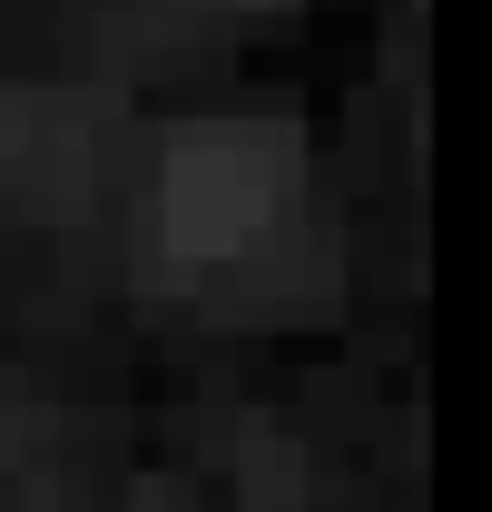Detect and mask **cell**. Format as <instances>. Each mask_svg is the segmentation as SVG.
I'll return each mask as SVG.
<instances>
[{
	"label": "cell",
	"mask_w": 492,
	"mask_h": 512,
	"mask_svg": "<svg viewBox=\"0 0 492 512\" xmlns=\"http://www.w3.org/2000/svg\"><path fill=\"white\" fill-rule=\"evenodd\" d=\"M296 197V128L276 119H197L158 178V237L178 266L246 256Z\"/></svg>",
	"instance_id": "obj_1"
},
{
	"label": "cell",
	"mask_w": 492,
	"mask_h": 512,
	"mask_svg": "<svg viewBox=\"0 0 492 512\" xmlns=\"http://www.w3.org/2000/svg\"><path fill=\"white\" fill-rule=\"evenodd\" d=\"M99 178V119L50 89H0V207H79Z\"/></svg>",
	"instance_id": "obj_2"
},
{
	"label": "cell",
	"mask_w": 492,
	"mask_h": 512,
	"mask_svg": "<svg viewBox=\"0 0 492 512\" xmlns=\"http://www.w3.org/2000/svg\"><path fill=\"white\" fill-rule=\"evenodd\" d=\"M217 10H286V0H217Z\"/></svg>",
	"instance_id": "obj_3"
}]
</instances>
